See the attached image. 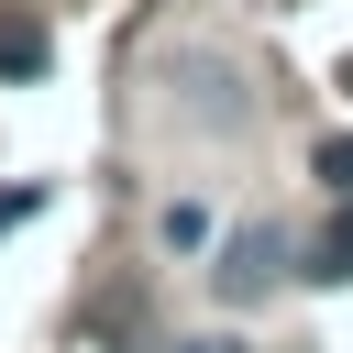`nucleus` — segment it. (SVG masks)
Here are the masks:
<instances>
[{
    "mask_svg": "<svg viewBox=\"0 0 353 353\" xmlns=\"http://www.w3.org/2000/svg\"><path fill=\"white\" fill-rule=\"evenodd\" d=\"M309 276H320V287H353V210H331V221H320V243H309Z\"/></svg>",
    "mask_w": 353,
    "mask_h": 353,
    "instance_id": "7ed1b4c3",
    "label": "nucleus"
},
{
    "mask_svg": "<svg viewBox=\"0 0 353 353\" xmlns=\"http://www.w3.org/2000/svg\"><path fill=\"white\" fill-rule=\"evenodd\" d=\"M44 22H22V11H0V77H44Z\"/></svg>",
    "mask_w": 353,
    "mask_h": 353,
    "instance_id": "f03ea898",
    "label": "nucleus"
},
{
    "mask_svg": "<svg viewBox=\"0 0 353 353\" xmlns=\"http://www.w3.org/2000/svg\"><path fill=\"white\" fill-rule=\"evenodd\" d=\"M165 243H176V254H199V243H210V210H199V199H176V210H165Z\"/></svg>",
    "mask_w": 353,
    "mask_h": 353,
    "instance_id": "20e7f679",
    "label": "nucleus"
},
{
    "mask_svg": "<svg viewBox=\"0 0 353 353\" xmlns=\"http://www.w3.org/2000/svg\"><path fill=\"white\" fill-rule=\"evenodd\" d=\"M33 210H44V188H0V232H22Z\"/></svg>",
    "mask_w": 353,
    "mask_h": 353,
    "instance_id": "423d86ee",
    "label": "nucleus"
},
{
    "mask_svg": "<svg viewBox=\"0 0 353 353\" xmlns=\"http://www.w3.org/2000/svg\"><path fill=\"white\" fill-rule=\"evenodd\" d=\"M320 176H331V188L353 199V132H331V143H320Z\"/></svg>",
    "mask_w": 353,
    "mask_h": 353,
    "instance_id": "39448f33",
    "label": "nucleus"
},
{
    "mask_svg": "<svg viewBox=\"0 0 353 353\" xmlns=\"http://www.w3.org/2000/svg\"><path fill=\"white\" fill-rule=\"evenodd\" d=\"M210 287H221L232 309H254V298H276V287H287V232H276V221H254V232H232V243H221V265H210Z\"/></svg>",
    "mask_w": 353,
    "mask_h": 353,
    "instance_id": "f257e3e1",
    "label": "nucleus"
},
{
    "mask_svg": "<svg viewBox=\"0 0 353 353\" xmlns=\"http://www.w3.org/2000/svg\"><path fill=\"white\" fill-rule=\"evenodd\" d=\"M165 353H243L232 331H199V342H165Z\"/></svg>",
    "mask_w": 353,
    "mask_h": 353,
    "instance_id": "0eeeda50",
    "label": "nucleus"
}]
</instances>
